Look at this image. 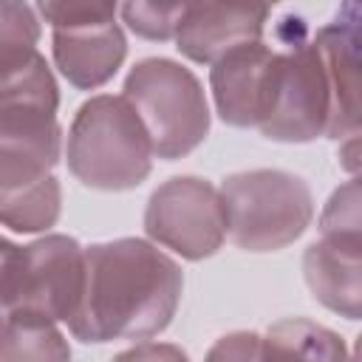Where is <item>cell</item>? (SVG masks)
Returning <instances> with one entry per match:
<instances>
[{
  "label": "cell",
  "mask_w": 362,
  "mask_h": 362,
  "mask_svg": "<svg viewBox=\"0 0 362 362\" xmlns=\"http://www.w3.org/2000/svg\"><path fill=\"white\" fill-rule=\"evenodd\" d=\"M184 272L144 238L85 246V277L68 331L79 342L147 339L161 334L181 303Z\"/></svg>",
  "instance_id": "6da1fadb"
},
{
  "label": "cell",
  "mask_w": 362,
  "mask_h": 362,
  "mask_svg": "<svg viewBox=\"0 0 362 362\" xmlns=\"http://www.w3.org/2000/svg\"><path fill=\"white\" fill-rule=\"evenodd\" d=\"M65 158L79 184L122 192L136 189L150 175L153 147L133 105L124 96L99 93L74 113Z\"/></svg>",
  "instance_id": "7a4b0ae2"
},
{
  "label": "cell",
  "mask_w": 362,
  "mask_h": 362,
  "mask_svg": "<svg viewBox=\"0 0 362 362\" xmlns=\"http://www.w3.org/2000/svg\"><path fill=\"white\" fill-rule=\"evenodd\" d=\"M122 90L139 113L156 158H184L209 136L212 113L204 85L181 62L170 57L139 59Z\"/></svg>",
  "instance_id": "3957f363"
},
{
  "label": "cell",
  "mask_w": 362,
  "mask_h": 362,
  "mask_svg": "<svg viewBox=\"0 0 362 362\" xmlns=\"http://www.w3.org/2000/svg\"><path fill=\"white\" fill-rule=\"evenodd\" d=\"M226 232L243 252H280L314 221L308 184L286 170L260 167L232 173L221 184Z\"/></svg>",
  "instance_id": "277c9868"
},
{
  "label": "cell",
  "mask_w": 362,
  "mask_h": 362,
  "mask_svg": "<svg viewBox=\"0 0 362 362\" xmlns=\"http://www.w3.org/2000/svg\"><path fill=\"white\" fill-rule=\"evenodd\" d=\"M37 11L51 25V54L57 71L79 90L107 85L127 57V40L116 23V3L62 0L40 3Z\"/></svg>",
  "instance_id": "5b68a950"
},
{
  "label": "cell",
  "mask_w": 362,
  "mask_h": 362,
  "mask_svg": "<svg viewBox=\"0 0 362 362\" xmlns=\"http://www.w3.org/2000/svg\"><path fill=\"white\" fill-rule=\"evenodd\" d=\"M62 139H23L0 133V226L20 235L48 232L62 212L54 175Z\"/></svg>",
  "instance_id": "8992f818"
},
{
  "label": "cell",
  "mask_w": 362,
  "mask_h": 362,
  "mask_svg": "<svg viewBox=\"0 0 362 362\" xmlns=\"http://www.w3.org/2000/svg\"><path fill=\"white\" fill-rule=\"evenodd\" d=\"M144 232L184 260L212 257L226 238L221 192L198 175H173L153 189L144 206Z\"/></svg>",
  "instance_id": "52a82bcc"
},
{
  "label": "cell",
  "mask_w": 362,
  "mask_h": 362,
  "mask_svg": "<svg viewBox=\"0 0 362 362\" xmlns=\"http://www.w3.org/2000/svg\"><path fill=\"white\" fill-rule=\"evenodd\" d=\"M331 88L311 40H291L280 48L277 79L266 122L257 127L266 139L283 144H308L328 136Z\"/></svg>",
  "instance_id": "ba28073f"
},
{
  "label": "cell",
  "mask_w": 362,
  "mask_h": 362,
  "mask_svg": "<svg viewBox=\"0 0 362 362\" xmlns=\"http://www.w3.org/2000/svg\"><path fill=\"white\" fill-rule=\"evenodd\" d=\"M85 277V246L71 235H42L20 246L11 308L51 322H68L76 311Z\"/></svg>",
  "instance_id": "9c48e42d"
},
{
  "label": "cell",
  "mask_w": 362,
  "mask_h": 362,
  "mask_svg": "<svg viewBox=\"0 0 362 362\" xmlns=\"http://www.w3.org/2000/svg\"><path fill=\"white\" fill-rule=\"evenodd\" d=\"M280 51L260 42L240 45L209 68L215 113L232 127H260L272 107Z\"/></svg>",
  "instance_id": "30bf717a"
},
{
  "label": "cell",
  "mask_w": 362,
  "mask_h": 362,
  "mask_svg": "<svg viewBox=\"0 0 362 362\" xmlns=\"http://www.w3.org/2000/svg\"><path fill=\"white\" fill-rule=\"evenodd\" d=\"M359 6L348 3L311 37L331 88V124L325 139L337 141L359 136Z\"/></svg>",
  "instance_id": "8fae6325"
},
{
  "label": "cell",
  "mask_w": 362,
  "mask_h": 362,
  "mask_svg": "<svg viewBox=\"0 0 362 362\" xmlns=\"http://www.w3.org/2000/svg\"><path fill=\"white\" fill-rule=\"evenodd\" d=\"M272 8L269 6H187L181 11L178 28H175V48L198 62V65H215L229 51L260 42L263 28L269 23Z\"/></svg>",
  "instance_id": "7c38bea8"
},
{
  "label": "cell",
  "mask_w": 362,
  "mask_h": 362,
  "mask_svg": "<svg viewBox=\"0 0 362 362\" xmlns=\"http://www.w3.org/2000/svg\"><path fill=\"white\" fill-rule=\"evenodd\" d=\"M57 110L59 85L40 51L20 68L0 76V133L23 139H62Z\"/></svg>",
  "instance_id": "4fadbf2b"
},
{
  "label": "cell",
  "mask_w": 362,
  "mask_h": 362,
  "mask_svg": "<svg viewBox=\"0 0 362 362\" xmlns=\"http://www.w3.org/2000/svg\"><path fill=\"white\" fill-rule=\"evenodd\" d=\"M303 277L317 303L356 322L362 317V238H320L303 255Z\"/></svg>",
  "instance_id": "5bb4252c"
},
{
  "label": "cell",
  "mask_w": 362,
  "mask_h": 362,
  "mask_svg": "<svg viewBox=\"0 0 362 362\" xmlns=\"http://www.w3.org/2000/svg\"><path fill=\"white\" fill-rule=\"evenodd\" d=\"M260 362H351L345 339L305 317H286L260 337Z\"/></svg>",
  "instance_id": "9a60e30c"
},
{
  "label": "cell",
  "mask_w": 362,
  "mask_h": 362,
  "mask_svg": "<svg viewBox=\"0 0 362 362\" xmlns=\"http://www.w3.org/2000/svg\"><path fill=\"white\" fill-rule=\"evenodd\" d=\"M0 362H71V345L57 322L6 311L0 314Z\"/></svg>",
  "instance_id": "2e32d148"
},
{
  "label": "cell",
  "mask_w": 362,
  "mask_h": 362,
  "mask_svg": "<svg viewBox=\"0 0 362 362\" xmlns=\"http://www.w3.org/2000/svg\"><path fill=\"white\" fill-rule=\"evenodd\" d=\"M37 8L17 0H0V76L20 68L37 54Z\"/></svg>",
  "instance_id": "e0dca14e"
},
{
  "label": "cell",
  "mask_w": 362,
  "mask_h": 362,
  "mask_svg": "<svg viewBox=\"0 0 362 362\" xmlns=\"http://www.w3.org/2000/svg\"><path fill=\"white\" fill-rule=\"evenodd\" d=\"M181 11H184V3H124L119 6V14L127 23V28L136 37L153 40V42H167L175 37Z\"/></svg>",
  "instance_id": "ac0fdd59"
},
{
  "label": "cell",
  "mask_w": 362,
  "mask_h": 362,
  "mask_svg": "<svg viewBox=\"0 0 362 362\" xmlns=\"http://www.w3.org/2000/svg\"><path fill=\"white\" fill-rule=\"evenodd\" d=\"M320 232L325 238H362V218H359V181L348 178L337 187L320 215Z\"/></svg>",
  "instance_id": "d6986e66"
},
{
  "label": "cell",
  "mask_w": 362,
  "mask_h": 362,
  "mask_svg": "<svg viewBox=\"0 0 362 362\" xmlns=\"http://www.w3.org/2000/svg\"><path fill=\"white\" fill-rule=\"evenodd\" d=\"M204 362H260V334L232 331L212 342Z\"/></svg>",
  "instance_id": "ffe728a7"
},
{
  "label": "cell",
  "mask_w": 362,
  "mask_h": 362,
  "mask_svg": "<svg viewBox=\"0 0 362 362\" xmlns=\"http://www.w3.org/2000/svg\"><path fill=\"white\" fill-rule=\"evenodd\" d=\"M110 362H189L187 351L175 342H136L119 351Z\"/></svg>",
  "instance_id": "44dd1931"
},
{
  "label": "cell",
  "mask_w": 362,
  "mask_h": 362,
  "mask_svg": "<svg viewBox=\"0 0 362 362\" xmlns=\"http://www.w3.org/2000/svg\"><path fill=\"white\" fill-rule=\"evenodd\" d=\"M20 246L0 235V314L11 308V291H14V274H17Z\"/></svg>",
  "instance_id": "7402d4cb"
}]
</instances>
